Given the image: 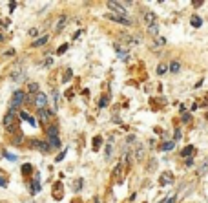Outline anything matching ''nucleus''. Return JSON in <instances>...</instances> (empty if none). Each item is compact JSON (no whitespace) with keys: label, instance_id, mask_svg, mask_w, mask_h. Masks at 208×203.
<instances>
[{"label":"nucleus","instance_id":"obj_6","mask_svg":"<svg viewBox=\"0 0 208 203\" xmlns=\"http://www.w3.org/2000/svg\"><path fill=\"white\" fill-rule=\"evenodd\" d=\"M33 147L39 148L40 152H49V145H48L46 141H40V139H35V141H33Z\"/></svg>","mask_w":208,"mask_h":203},{"label":"nucleus","instance_id":"obj_4","mask_svg":"<svg viewBox=\"0 0 208 203\" xmlns=\"http://www.w3.org/2000/svg\"><path fill=\"white\" fill-rule=\"evenodd\" d=\"M46 104H48V97L39 92V93L35 95V106L39 108V110H44V108H46Z\"/></svg>","mask_w":208,"mask_h":203},{"label":"nucleus","instance_id":"obj_34","mask_svg":"<svg viewBox=\"0 0 208 203\" xmlns=\"http://www.w3.org/2000/svg\"><path fill=\"white\" fill-rule=\"evenodd\" d=\"M106 104H108V97H102V99H101V106H106Z\"/></svg>","mask_w":208,"mask_h":203},{"label":"nucleus","instance_id":"obj_17","mask_svg":"<svg viewBox=\"0 0 208 203\" xmlns=\"http://www.w3.org/2000/svg\"><path fill=\"white\" fill-rule=\"evenodd\" d=\"M192 152H194V147H192V145H188V147H185V148H183L181 156H183V158H190V154H192Z\"/></svg>","mask_w":208,"mask_h":203},{"label":"nucleus","instance_id":"obj_12","mask_svg":"<svg viewBox=\"0 0 208 203\" xmlns=\"http://www.w3.org/2000/svg\"><path fill=\"white\" fill-rule=\"evenodd\" d=\"M53 196H55V200H60V198H62V183H55Z\"/></svg>","mask_w":208,"mask_h":203},{"label":"nucleus","instance_id":"obj_37","mask_svg":"<svg viewBox=\"0 0 208 203\" xmlns=\"http://www.w3.org/2000/svg\"><path fill=\"white\" fill-rule=\"evenodd\" d=\"M64 156H66L64 152H62V154H60V156H57V161H62V159H64Z\"/></svg>","mask_w":208,"mask_h":203},{"label":"nucleus","instance_id":"obj_8","mask_svg":"<svg viewBox=\"0 0 208 203\" xmlns=\"http://www.w3.org/2000/svg\"><path fill=\"white\" fill-rule=\"evenodd\" d=\"M155 20H157V17H155V13H153V11H146V13H144V22L148 24V26H153Z\"/></svg>","mask_w":208,"mask_h":203},{"label":"nucleus","instance_id":"obj_2","mask_svg":"<svg viewBox=\"0 0 208 203\" xmlns=\"http://www.w3.org/2000/svg\"><path fill=\"white\" fill-rule=\"evenodd\" d=\"M24 101H26V93H24L22 90H17V92L13 93V99H11V110L9 112H13L15 108H18Z\"/></svg>","mask_w":208,"mask_h":203},{"label":"nucleus","instance_id":"obj_38","mask_svg":"<svg viewBox=\"0 0 208 203\" xmlns=\"http://www.w3.org/2000/svg\"><path fill=\"white\" fill-rule=\"evenodd\" d=\"M0 187H6V179L4 178H0Z\"/></svg>","mask_w":208,"mask_h":203},{"label":"nucleus","instance_id":"obj_18","mask_svg":"<svg viewBox=\"0 0 208 203\" xmlns=\"http://www.w3.org/2000/svg\"><path fill=\"white\" fill-rule=\"evenodd\" d=\"M168 70H170V72H172V73H177V72H179V70H181V64H179V62H177V61H174V62H172V64L168 66Z\"/></svg>","mask_w":208,"mask_h":203},{"label":"nucleus","instance_id":"obj_27","mask_svg":"<svg viewBox=\"0 0 208 203\" xmlns=\"http://www.w3.org/2000/svg\"><path fill=\"white\" fill-rule=\"evenodd\" d=\"M148 31L152 33V35H157V31H159V28H157V24H153V26H148Z\"/></svg>","mask_w":208,"mask_h":203},{"label":"nucleus","instance_id":"obj_10","mask_svg":"<svg viewBox=\"0 0 208 203\" xmlns=\"http://www.w3.org/2000/svg\"><path fill=\"white\" fill-rule=\"evenodd\" d=\"M48 145H49V148H60V139H59V136H51L49 141H48Z\"/></svg>","mask_w":208,"mask_h":203},{"label":"nucleus","instance_id":"obj_13","mask_svg":"<svg viewBox=\"0 0 208 203\" xmlns=\"http://www.w3.org/2000/svg\"><path fill=\"white\" fill-rule=\"evenodd\" d=\"M39 115H40L42 121H49V117L53 115V112H51V110H46V108H44V110H39Z\"/></svg>","mask_w":208,"mask_h":203},{"label":"nucleus","instance_id":"obj_3","mask_svg":"<svg viewBox=\"0 0 208 203\" xmlns=\"http://www.w3.org/2000/svg\"><path fill=\"white\" fill-rule=\"evenodd\" d=\"M4 126L9 130V132H13V128H15V112H8V114H6V117H4Z\"/></svg>","mask_w":208,"mask_h":203},{"label":"nucleus","instance_id":"obj_24","mask_svg":"<svg viewBox=\"0 0 208 203\" xmlns=\"http://www.w3.org/2000/svg\"><path fill=\"white\" fill-rule=\"evenodd\" d=\"M101 145H102V139H101V137H95L93 139V148L99 150V148H101Z\"/></svg>","mask_w":208,"mask_h":203},{"label":"nucleus","instance_id":"obj_35","mask_svg":"<svg viewBox=\"0 0 208 203\" xmlns=\"http://www.w3.org/2000/svg\"><path fill=\"white\" fill-rule=\"evenodd\" d=\"M164 203H175V196H172V198H166V201Z\"/></svg>","mask_w":208,"mask_h":203},{"label":"nucleus","instance_id":"obj_33","mask_svg":"<svg viewBox=\"0 0 208 203\" xmlns=\"http://www.w3.org/2000/svg\"><path fill=\"white\" fill-rule=\"evenodd\" d=\"M66 50H68V44H62V46H60V48H59V53H64V51H66Z\"/></svg>","mask_w":208,"mask_h":203},{"label":"nucleus","instance_id":"obj_25","mask_svg":"<svg viewBox=\"0 0 208 203\" xmlns=\"http://www.w3.org/2000/svg\"><path fill=\"white\" fill-rule=\"evenodd\" d=\"M31 165H24V167H22V174H24V176H28V174H31Z\"/></svg>","mask_w":208,"mask_h":203},{"label":"nucleus","instance_id":"obj_28","mask_svg":"<svg viewBox=\"0 0 208 203\" xmlns=\"http://www.w3.org/2000/svg\"><path fill=\"white\" fill-rule=\"evenodd\" d=\"M164 44H166V40L163 37H155V46H164Z\"/></svg>","mask_w":208,"mask_h":203},{"label":"nucleus","instance_id":"obj_36","mask_svg":"<svg viewBox=\"0 0 208 203\" xmlns=\"http://www.w3.org/2000/svg\"><path fill=\"white\" fill-rule=\"evenodd\" d=\"M179 139H181V130L177 128L175 130V141H179Z\"/></svg>","mask_w":208,"mask_h":203},{"label":"nucleus","instance_id":"obj_16","mask_svg":"<svg viewBox=\"0 0 208 203\" xmlns=\"http://www.w3.org/2000/svg\"><path fill=\"white\" fill-rule=\"evenodd\" d=\"M20 119H22V121H28L29 125H33V126H35V119H33L31 115H28L26 112H20Z\"/></svg>","mask_w":208,"mask_h":203},{"label":"nucleus","instance_id":"obj_14","mask_svg":"<svg viewBox=\"0 0 208 203\" xmlns=\"http://www.w3.org/2000/svg\"><path fill=\"white\" fill-rule=\"evenodd\" d=\"M190 22H192V26H194V28H201V26H203V19H201V17H197V15H194Z\"/></svg>","mask_w":208,"mask_h":203},{"label":"nucleus","instance_id":"obj_32","mask_svg":"<svg viewBox=\"0 0 208 203\" xmlns=\"http://www.w3.org/2000/svg\"><path fill=\"white\" fill-rule=\"evenodd\" d=\"M70 79H71V70H68L66 75H64V81H70Z\"/></svg>","mask_w":208,"mask_h":203},{"label":"nucleus","instance_id":"obj_30","mask_svg":"<svg viewBox=\"0 0 208 203\" xmlns=\"http://www.w3.org/2000/svg\"><path fill=\"white\" fill-rule=\"evenodd\" d=\"M75 190H79V189H82V179H77L75 181V187H73Z\"/></svg>","mask_w":208,"mask_h":203},{"label":"nucleus","instance_id":"obj_15","mask_svg":"<svg viewBox=\"0 0 208 203\" xmlns=\"http://www.w3.org/2000/svg\"><path fill=\"white\" fill-rule=\"evenodd\" d=\"M206 172H208V159L205 161V163H203V165H201V167L197 168V176H205Z\"/></svg>","mask_w":208,"mask_h":203},{"label":"nucleus","instance_id":"obj_26","mask_svg":"<svg viewBox=\"0 0 208 203\" xmlns=\"http://www.w3.org/2000/svg\"><path fill=\"white\" fill-rule=\"evenodd\" d=\"M166 70H168V66H166V64H159V68H157V73L163 75V73H166Z\"/></svg>","mask_w":208,"mask_h":203},{"label":"nucleus","instance_id":"obj_19","mask_svg":"<svg viewBox=\"0 0 208 203\" xmlns=\"http://www.w3.org/2000/svg\"><path fill=\"white\" fill-rule=\"evenodd\" d=\"M66 22H68V19H66V17H60L59 22H57V28H55V29H57V31H60L64 26H66Z\"/></svg>","mask_w":208,"mask_h":203},{"label":"nucleus","instance_id":"obj_7","mask_svg":"<svg viewBox=\"0 0 208 203\" xmlns=\"http://www.w3.org/2000/svg\"><path fill=\"white\" fill-rule=\"evenodd\" d=\"M159 183H161L163 187H166V185H170V183H174V176H172L170 172H164V174L161 176V179H159Z\"/></svg>","mask_w":208,"mask_h":203},{"label":"nucleus","instance_id":"obj_5","mask_svg":"<svg viewBox=\"0 0 208 203\" xmlns=\"http://www.w3.org/2000/svg\"><path fill=\"white\" fill-rule=\"evenodd\" d=\"M110 20H115V22H119V24H124V26H132V20H128L126 17H121V15H115V13H108L106 15Z\"/></svg>","mask_w":208,"mask_h":203},{"label":"nucleus","instance_id":"obj_22","mask_svg":"<svg viewBox=\"0 0 208 203\" xmlns=\"http://www.w3.org/2000/svg\"><path fill=\"white\" fill-rule=\"evenodd\" d=\"M48 136H49V137H51V136H59V128H57L55 125H51V126L48 128Z\"/></svg>","mask_w":208,"mask_h":203},{"label":"nucleus","instance_id":"obj_11","mask_svg":"<svg viewBox=\"0 0 208 203\" xmlns=\"http://www.w3.org/2000/svg\"><path fill=\"white\" fill-rule=\"evenodd\" d=\"M49 40V37L48 35H42V37H39L37 40H33V48H39V46H44V44Z\"/></svg>","mask_w":208,"mask_h":203},{"label":"nucleus","instance_id":"obj_21","mask_svg":"<svg viewBox=\"0 0 208 203\" xmlns=\"http://www.w3.org/2000/svg\"><path fill=\"white\" fill-rule=\"evenodd\" d=\"M40 190V183H39V174H37V179L33 181V187H31V192L35 194V192H39Z\"/></svg>","mask_w":208,"mask_h":203},{"label":"nucleus","instance_id":"obj_1","mask_svg":"<svg viewBox=\"0 0 208 203\" xmlns=\"http://www.w3.org/2000/svg\"><path fill=\"white\" fill-rule=\"evenodd\" d=\"M106 6H108L110 9H113L115 15H121V17H124V13H126L124 8H126V6H130V2H124V4H122V2H113V0H110Z\"/></svg>","mask_w":208,"mask_h":203},{"label":"nucleus","instance_id":"obj_9","mask_svg":"<svg viewBox=\"0 0 208 203\" xmlns=\"http://www.w3.org/2000/svg\"><path fill=\"white\" fill-rule=\"evenodd\" d=\"M115 51H117V55H119V59H121V61H128V51L122 50L119 44H115Z\"/></svg>","mask_w":208,"mask_h":203},{"label":"nucleus","instance_id":"obj_29","mask_svg":"<svg viewBox=\"0 0 208 203\" xmlns=\"http://www.w3.org/2000/svg\"><path fill=\"white\" fill-rule=\"evenodd\" d=\"M183 121H185V123H190V121H192V117H190V114H186V112H183Z\"/></svg>","mask_w":208,"mask_h":203},{"label":"nucleus","instance_id":"obj_31","mask_svg":"<svg viewBox=\"0 0 208 203\" xmlns=\"http://www.w3.org/2000/svg\"><path fill=\"white\" fill-rule=\"evenodd\" d=\"M4 156H6V158H8L9 161H17V156H13V154H9V152H6Z\"/></svg>","mask_w":208,"mask_h":203},{"label":"nucleus","instance_id":"obj_23","mask_svg":"<svg viewBox=\"0 0 208 203\" xmlns=\"http://www.w3.org/2000/svg\"><path fill=\"white\" fill-rule=\"evenodd\" d=\"M174 147H175V141H168V143H164L161 148H163V150H172Z\"/></svg>","mask_w":208,"mask_h":203},{"label":"nucleus","instance_id":"obj_20","mask_svg":"<svg viewBox=\"0 0 208 203\" xmlns=\"http://www.w3.org/2000/svg\"><path fill=\"white\" fill-rule=\"evenodd\" d=\"M28 92L29 93H39V84L37 83H29L28 84Z\"/></svg>","mask_w":208,"mask_h":203}]
</instances>
